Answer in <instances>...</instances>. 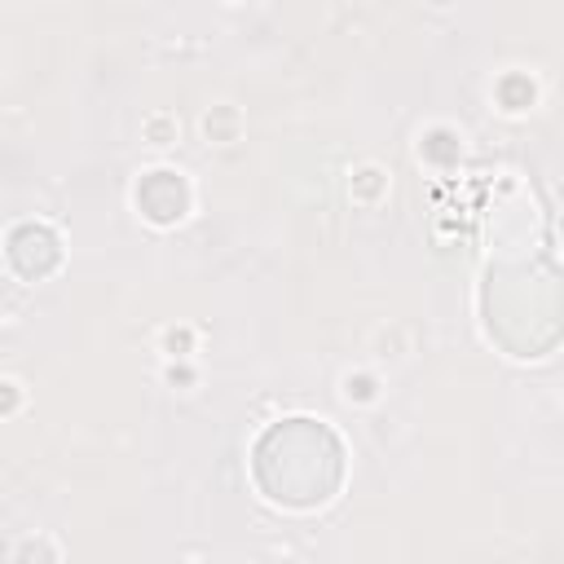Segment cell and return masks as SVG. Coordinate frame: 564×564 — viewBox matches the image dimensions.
Wrapping results in <instances>:
<instances>
[{"label":"cell","instance_id":"1","mask_svg":"<svg viewBox=\"0 0 564 564\" xmlns=\"http://www.w3.org/2000/svg\"><path fill=\"white\" fill-rule=\"evenodd\" d=\"M256 480L282 507H317L344 480V445L317 419L273 423L256 445Z\"/></svg>","mask_w":564,"mask_h":564},{"label":"cell","instance_id":"2","mask_svg":"<svg viewBox=\"0 0 564 564\" xmlns=\"http://www.w3.org/2000/svg\"><path fill=\"white\" fill-rule=\"evenodd\" d=\"M9 260L18 264V273L26 278H44L57 264V238L44 225H22L9 238Z\"/></svg>","mask_w":564,"mask_h":564},{"label":"cell","instance_id":"3","mask_svg":"<svg viewBox=\"0 0 564 564\" xmlns=\"http://www.w3.org/2000/svg\"><path fill=\"white\" fill-rule=\"evenodd\" d=\"M137 203L145 207V216L150 220H176V216H185V203H189V194H185V181L181 176H172V172H154L141 189H137Z\"/></svg>","mask_w":564,"mask_h":564}]
</instances>
